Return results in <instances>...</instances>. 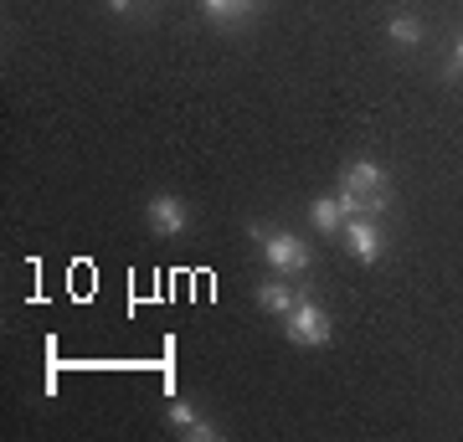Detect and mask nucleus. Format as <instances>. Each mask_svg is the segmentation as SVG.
Listing matches in <instances>:
<instances>
[{"label": "nucleus", "mask_w": 463, "mask_h": 442, "mask_svg": "<svg viewBox=\"0 0 463 442\" xmlns=\"http://www.w3.org/2000/svg\"><path fill=\"white\" fill-rule=\"evenodd\" d=\"M340 206L345 216H371L386 206V170L376 160H355L345 170V185H340Z\"/></svg>", "instance_id": "nucleus-1"}, {"label": "nucleus", "mask_w": 463, "mask_h": 442, "mask_svg": "<svg viewBox=\"0 0 463 442\" xmlns=\"http://www.w3.org/2000/svg\"><path fill=\"white\" fill-rule=\"evenodd\" d=\"M252 237H258V247H263V258L279 268L283 278H298L304 268H309V247L298 242L294 231H273V227H252Z\"/></svg>", "instance_id": "nucleus-2"}, {"label": "nucleus", "mask_w": 463, "mask_h": 442, "mask_svg": "<svg viewBox=\"0 0 463 442\" xmlns=\"http://www.w3.org/2000/svg\"><path fill=\"white\" fill-rule=\"evenodd\" d=\"M288 340L294 344H330V314L309 304V298H298L294 309H288Z\"/></svg>", "instance_id": "nucleus-3"}, {"label": "nucleus", "mask_w": 463, "mask_h": 442, "mask_svg": "<svg viewBox=\"0 0 463 442\" xmlns=\"http://www.w3.org/2000/svg\"><path fill=\"white\" fill-rule=\"evenodd\" d=\"M145 216H149V231H155V237H181V231L191 227V212H185L181 196H149Z\"/></svg>", "instance_id": "nucleus-4"}, {"label": "nucleus", "mask_w": 463, "mask_h": 442, "mask_svg": "<svg viewBox=\"0 0 463 442\" xmlns=\"http://www.w3.org/2000/svg\"><path fill=\"white\" fill-rule=\"evenodd\" d=\"M345 247L355 262H381V231L376 221H365V216H350L345 221Z\"/></svg>", "instance_id": "nucleus-5"}, {"label": "nucleus", "mask_w": 463, "mask_h": 442, "mask_svg": "<svg viewBox=\"0 0 463 442\" xmlns=\"http://www.w3.org/2000/svg\"><path fill=\"white\" fill-rule=\"evenodd\" d=\"M258 304H263L268 314H288L298 304V294L288 288V278H268V283H258Z\"/></svg>", "instance_id": "nucleus-6"}, {"label": "nucleus", "mask_w": 463, "mask_h": 442, "mask_svg": "<svg viewBox=\"0 0 463 442\" xmlns=\"http://www.w3.org/2000/svg\"><path fill=\"white\" fill-rule=\"evenodd\" d=\"M309 216H315V227L325 231V237H335V231H340V216H345V206H340V196H319L315 206H309Z\"/></svg>", "instance_id": "nucleus-7"}, {"label": "nucleus", "mask_w": 463, "mask_h": 442, "mask_svg": "<svg viewBox=\"0 0 463 442\" xmlns=\"http://www.w3.org/2000/svg\"><path fill=\"white\" fill-rule=\"evenodd\" d=\"M201 11L212 21H242L252 11V0H201Z\"/></svg>", "instance_id": "nucleus-8"}, {"label": "nucleus", "mask_w": 463, "mask_h": 442, "mask_svg": "<svg viewBox=\"0 0 463 442\" xmlns=\"http://www.w3.org/2000/svg\"><path fill=\"white\" fill-rule=\"evenodd\" d=\"M392 42H397V47H417V42H422V21H417V16H397V21H392Z\"/></svg>", "instance_id": "nucleus-9"}, {"label": "nucleus", "mask_w": 463, "mask_h": 442, "mask_svg": "<svg viewBox=\"0 0 463 442\" xmlns=\"http://www.w3.org/2000/svg\"><path fill=\"white\" fill-rule=\"evenodd\" d=\"M139 0H109V11H134Z\"/></svg>", "instance_id": "nucleus-10"}, {"label": "nucleus", "mask_w": 463, "mask_h": 442, "mask_svg": "<svg viewBox=\"0 0 463 442\" xmlns=\"http://www.w3.org/2000/svg\"><path fill=\"white\" fill-rule=\"evenodd\" d=\"M453 57H458V67H463V42H458V52H453Z\"/></svg>", "instance_id": "nucleus-11"}]
</instances>
